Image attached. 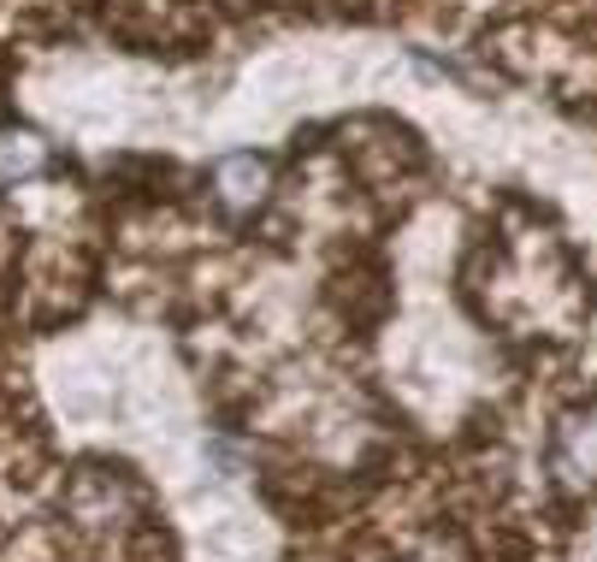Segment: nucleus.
Wrapping results in <instances>:
<instances>
[{"instance_id": "1", "label": "nucleus", "mask_w": 597, "mask_h": 562, "mask_svg": "<svg viewBox=\"0 0 597 562\" xmlns=\"http://www.w3.org/2000/svg\"><path fill=\"white\" fill-rule=\"evenodd\" d=\"M272 196V161L267 154H225L220 166H213V201H220L225 213H237V220H249L260 201Z\"/></svg>"}, {"instance_id": "3", "label": "nucleus", "mask_w": 597, "mask_h": 562, "mask_svg": "<svg viewBox=\"0 0 597 562\" xmlns=\"http://www.w3.org/2000/svg\"><path fill=\"white\" fill-rule=\"evenodd\" d=\"M42 166H48V154H42V142L31 131H7V137H0V184L36 178Z\"/></svg>"}, {"instance_id": "2", "label": "nucleus", "mask_w": 597, "mask_h": 562, "mask_svg": "<svg viewBox=\"0 0 597 562\" xmlns=\"http://www.w3.org/2000/svg\"><path fill=\"white\" fill-rule=\"evenodd\" d=\"M550 468H557L567 485H592V480H597V402H592V409H574V414L557 426Z\"/></svg>"}]
</instances>
